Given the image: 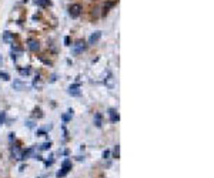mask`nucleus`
<instances>
[{"label":"nucleus","mask_w":214,"mask_h":178,"mask_svg":"<svg viewBox=\"0 0 214 178\" xmlns=\"http://www.w3.org/2000/svg\"><path fill=\"white\" fill-rule=\"evenodd\" d=\"M86 47H87L86 41L84 40H77L73 44V47H72V53H73L74 56H79V54H82L83 51L86 50Z\"/></svg>","instance_id":"1"},{"label":"nucleus","mask_w":214,"mask_h":178,"mask_svg":"<svg viewBox=\"0 0 214 178\" xmlns=\"http://www.w3.org/2000/svg\"><path fill=\"white\" fill-rule=\"evenodd\" d=\"M70 170H72V160L66 158L64 161L61 162V170H60L57 174H56V177H57V178H63Z\"/></svg>","instance_id":"2"},{"label":"nucleus","mask_w":214,"mask_h":178,"mask_svg":"<svg viewBox=\"0 0 214 178\" xmlns=\"http://www.w3.org/2000/svg\"><path fill=\"white\" fill-rule=\"evenodd\" d=\"M69 13H70V16L73 17V19H76V17L80 16V13H82V6L80 4H72L70 7H69Z\"/></svg>","instance_id":"3"},{"label":"nucleus","mask_w":214,"mask_h":178,"mask_svg":"<svg viewBox=\"0 0 214 178\" xmlns=\"http://www.w3.org/2000/svg\"><path fill=\"white\" fill-rule=\"evenodd\" d=\"M12 155H13V158L17 160V161H23V151L20 150V147L19 146L12 147Z\"/></svg>","instance_id":"4"},{"label":"nucleus","mask_w":214,"mask_h":178,"mask_svg":"<svg viewBox=\"0 0 214 178\" xmlns=\"http://www.w3.org/2000/svg\"><path fill=\"white\" fill-rule=\"evenodd\" d=\"M69 94H70V96L79 97V96L82 94V91H80V84H72V86L69 87Z\"/></svg>","instance_id":"5"},{"label":"nucleus","mask_w":214,"mask_h":178,"mask_svg":"<svg viewBox=\"0 0 214 178\" xmlns=\"http://www.w3.org/2000/svg\"><path fill=\"white\" fill-rule=\"evenodd\" d=\"M27 47H29V50H32V51H39V49H40V44H39V41H37V40L30 39V40L27 41Z\"/></svg>","instance_id":"6"},{"label":"nucleus","mask_w":214,"mask_h":178,"mask_svg":"<svg viewBox=\"0 0 214 178\" xmlns=\"http://www.w3.org/2000/svg\"><path fill=\"white\" fill-rule=\"evenodd\" d=\"M104 83H106V86L108 87V89H114V77H113V74L110 73H107V77L104 79Z\"/></svg>","instance_id":"7"},{"label":"nucleus","mask_w":214,"mask_h":178,"mask_svg":"<svg viewBox=\"0 0 214 178\" xmlns=\"http://www.w3.org/2000/svg\"><path fill=\"white\" fill-rule=\"evenodd\" d=\"M100 37H101V32H94L89 37V44H96L100 40Z\"/></svg>","instance_id":"8"},{"label":"nucleus","mask_w":214,"mask_h":178,"mask_svg":"<svg viewBox=\"0 0 214 178\" xmlns=\"http://www.w3.org/2000/svg\"><path fill=\"white\" fill-rule=\"evenodd\" d=\"M108 115H110V121H113V123L120 120V115H119V113L116 111L114 108H110V110H108Z\"/></svg>","instance_id":"9"},{"label":"nucleus","mask_w":214,"mask_h":178,"mask_svg":"<svg viewBox=\"0 0 214 178\" xmlns=\"http://www.w3.org/2000/svg\"><path fill=\"white\" fill-rule=\"evenodd\" d=\"M14 40V34L10 32H4L3 33V41H6V43H13Z\"/></svg>","instance_id":"10"},{"label":"nucleus","mask_w":214,"mask_h":178,"mask_svg":"<svg viewBox=\"0 0 214 178\" xmlns=\"http://www.w3.org/2000/svg\"><path fill=\"white\" fill-rule=\"evenodd\" d=\"M94 125H96L97 128H100V127L103 125V115L100 113H97L94 115Z\"/></svg>","instance_id":"11"},{"label":"nucleus","mask_w":214,"mask_h":178,"mask_svg":"<svg viewBox=\"0 0 214 178\" xmlns=\"http://www.w3.org/2000/svg\"><path fill=\"white\" fill-rule=\"evenodd\" d=\"M72 118H73V110H72V108H70V110L67 111V114H63V115H61V120H63L64 123L70 121Z\"/></svg>","instance_id":"12"},{"label":"nucleus","mask_w":214,"mask_h":178,"mask_svg":"<svg viewBox=\"0 0 214 178\" xmlns=\"http://www.w3.org/2000/svg\"><path fill=\"white\" fill-rule=\"evenodd\" d=\"M17 71L22 74V76H29V74L32 73L30 67H26V68H23V67H19V70H17Z\"/></svg>","instance_id":"13"},{"label":"nucleus","mask_w":214,"mask_h":178,"mask_svg":"<svg viewBox=\"0 0 214 178\" xmlns=\"http://www.w3.org/2000/svg\"><path fill=\"white\" fill-rule=\"evenodd\" d=\"M33 87L34 89H41V79L40 76H36V79L33 81Z\"/></svg>","instance_id":"14"},{"label":"nucleus","mask_w":214,"mask_h":178,"mask_svg":"<svg viewBox=\"0 0 214 178\" xmlns=\"http://www.w3.org/2000/svg\"><path fill=\"white\" fill-rule=\"evenodd\" d=\"M34 3H36L37 6L46 7V6H49V4H50V0H34Z\"/></svg>","instance_id":"15"},{"label":"nucleus","mask_w":214,"mask_h":178,"mask_svg":"<svg viewBox=\"0 0 214 178\" xmlns=\"http://www.w3.org/2000/svg\"><path fill=\"white\" fill-rule=\"evenodd\" d=\"M50 148H51V141H49V143H44V144H41V146H40L41 151H49Z\"/></svg>","instance_id":"16"},{"label":"nucleus","mask_w":214,"mask_h":178,"mask_svg":"<svg viewBox=\"0 0 214 178\" xmlns=\"http://www.w3.org/2000/svg\"><path fill=\"white\" fill-rule=\"evenodd\" d=\"M33 154V148H29V150H26V151H23V160H26V158H29L30 155Z\"/></svg>","instance_id":"17"},{"label":"nucleus","mask_w":214,"mask_h":178,"mask_svg":"<svg viewBox=\"0 0 214 178\" xmlns=\"http://www.w3.org/2000/svg\"><path fill=\"white\" fill-rule=\"evenodd\" d=\"M113 154H114V158H120V146H119V144L114 147V151H113Z\"/></svg>","instance_id":"18"},{"label":"nucleus","mask_w":214,"mask_h":178,"mask_svg":"<svg viewBox=\"0 0 214 178\" xmlns=\"http://www.w3.org/2000/svg\"><path fill=\"white\" fill-rule=\"evenodd\" d=\"M33 117H39V118H41V117H43V113H41L40 108H36V110H34Z\"/></svg>","instance_id":"19"},{"label":"nucleus","mask_w":214,"mask_h":178,"mask_svg":"<svg viewBox=\"0 0 214 178\" xmlns=\"http://www.w3.org/2000/svg\"><path fill=\"white\" fill-rule=\"evenodd\" d=\"M0 77H1V80H4V81H9L10 80V76H9V73H0Z\"/></svg>","instance_id":"20"},{"label":"nucleus","mask_w":214,"mask_h":178,"mask_svg":"<svg viewBox=\"0 0 214 178\" xmlns=\"http://www.w3.org/2000/svg\"><path fill=\"white\" fill-rule=\"evenodd\" d=\"M111 6H114V1H108L107 4H104V14L108 12V9L111 7Z\"/></svg>","instance_id":"21"},{"label":"nucleus","mask_w":214,"mask_h":178,"mask_svg":"<svg viewBox=\"0 0 214 178\" xmlns=\"http://www.w3.org/2000/svg\"><path fill=\"white\" fill-rule=\"evenodd\" d=\"M22 87H23V84H22L20 81H16V83L13 84V89H14V90H20Z\"/></svg>","instance_id":"22"},{"label":"nucleus","mask_w":214,"mask_h":178,"mask_svg":"<svg viewBox=\"0 0 214 178\" xmlns=\"http://www.w3.org/2000/svg\"><path fill=\"white\" fill-rule=\"evenodd\" d=\"M49 158H50V160H47V161H44V164H46V167H50V165H51V164L54 162V160H53V155H50Z\"/></svg>","instance_id":"23"},{"label":"nucleus","mask_w":214,"mask_h":178,"mask_svg":"<svg viewBox=\"0 0 214 178\" xmlns=\"http://www.w3.org/2000/svg\"><path fill=\"white\" fill-rule=\"evenodd\" d=\"M4 118H6V113L1 111V113H0V125H1V123L4 121Z\"/></svg>","instance_id":"24"},{"label":"nucleus","mask_w":214,"mask_h":178,"mask_svg":"<svg viewBox=\"0 0 214 178\" xmlns=\"http://www.w3.org/2000/svg\"><path fill=\"white\" fill-rule=\"evenodd\" d=\"M108 157H110V151L106 150V151L103 153V158H104V160H108Z\"/></svg>","instance_id":"25"},{"label":"nucleus","mask_w":214,"mask_h":178,"mask_svg":"<svg viewBox=\"0 0 214 178\" xmlns=\"http://www.w3.org/2000/svg\"><path fill=\"white\" fill-rule=\"evenodd\" d=\"M26 124H27V127H29V128H34V125H36V124H34V121H27Z\"/></svg>","instance_id":"26"},{"label":"nucleus","mask_w":214,"mask_h":178,"mask_svg":"<svg viewBox=\"0 0 214 178\" xmlns=\"http://www.w3.org/2000/svg\"><path fill=\"white\" fill-rule=\"evenodd\" d=\"M36 135H46V131H44V130H39V131L36 133Z\"/></svg>","instance_id":"27"},{"label":"nucleus","mask_w":214,"mask_h":178,"mask_svg":"<svg viewBox=\"0 0 214 178\" xmlns=\"http://www.w3.org/2000/svg\"><path fill=\"white\" fill-rule=\"evenodd\" d=\"M64 44H66V46H70V37H64Z\"/></svg>","instance_id":"28"},{"label":"nucleus","mask_w":214,"mask_h":178,"mask_svg":"<svg viewBox=\"0 0 214 178\" xmlns=\"http://www.w3.org/2000/svg\"><path fill=\"white\" fill-rule=\"evenodd\" d=\"M13 138H14V134H13V133H10V134H9V140H10V141H13Z\"/></svg>","instance_id":"29"},{"label":"nucleus","mask_w":214,"mask_h":178,"mask_svg":"<svg viewBox=\"0 0 214 178\" xmlns=\"http://www.w3.org/2000/svg\"><path fill=\"white\" fill-rule=\"evenodd\" d=\"M34 158H36L37 161H41V160H43V158H41V155H34Z\"/></svg>","instance_id":"30"},{"label":"nucleus","mask_w":214,"mask_h":178,"mask_svg":"<svg viewBox=\"0 0 214 178\" xmlns=\"http://www.w3.org/2000/svg\"><path fill=\"white\" fill-rule=\"evenodd\" d=\"M26 170V165L23 164V165H20V171H25Z\"/></svg>","instance_id":"31"}]
</instances>
